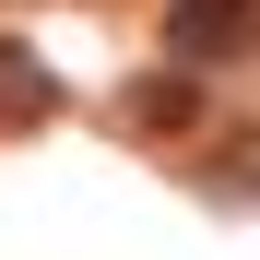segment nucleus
Here are the masks:
<instances>
[{
	"mask_svg": "<svg viewBox=\"0 0 260 260\" xmlns=\"http://www.w3.org/2000/svg\"><path fill=\"white\" fill-rule=\"evenodd\" d=\"M59 107V83H48V59L36 48H12V36H0V130H36Z\"/></svg>",
	"mask_w": 260,
	"mask_h": 260,
	"instance_id": "2",
	"label": "nucleus"
},
{
	"mask_svg": "<svg viewBox=\"0 0 260 260\" xmlns=\"http://www.w3.org/2000/svg\"><path fill=\"white\" fill-rule=\"evenodd\" d=\"M166 48H178V59H237V48H260V0H178V12H166Z\"/></svg>",
	"mask_w": 260,
	"mask_h": 260,
	"instance_id": "1",
	"label": "nucleus"
}]
</instances>
